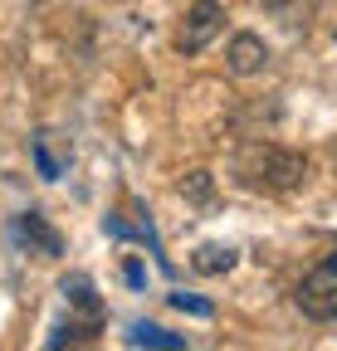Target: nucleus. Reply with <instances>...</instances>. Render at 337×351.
<instances>
[{
  "mask_svg": "<svg viewBox=\"0 0 337 351\" xmlns=\"http://www.w3.org/2000/svg\"><path fill=\"white\" fill-rule=\"evenodd\" d=\"M293 302H299L303 317H313V322H332L337 317V254H327L313 274H303Z\"/></svg>",
  "mask_w": 337,
  "mask_h": 351,
  "instance_id": "nucleus-2",
  "label": "nucleus"
},
{
  "mask_svg": "<svg viewBox=\"0 0 337 351\" xmlns=\"http://www.w3.org/2000/svg\"><path fill=\"white\" fill-rule=\"evenodd\" d=\"M235 263H240V249H230V244H200V249L191 254V269H196V274H205V278L230 274Z\"/></svg>",
  "mask_w": 337,
  "mask_h": 351,
  "instance_id": "nucleus-8",
  "label": "nucleus"
},
{
  "mask_svg": "<svg viewBox=\"0 0 337 351\" xmlns=\"http://www.w3.org/2000/svg\"><path fill=\"white\" fill-rule=\"evenodd\" d=\"M269 64V44L259 39V34H235L230 39V49H225V69L235 73V78H249V73H259Z\"/></svg>",
  "mask_w": 337,
  "mask_h": 351,
  "instance_id": "nucleus-5",
  "label": "nucleus"
},
{
  "mask_svg": "<svg viewBox=\"0 0 337 351\" xmlns=\"http://www.w3.org/2000/svg\"><path fill=\"white\" fill-rule=\"evenodd\" d=\"M172 307L176 313H191V317H216V307L205 298H191V293H172Z\"/></svg>",
  "mask_w": 337,
  "mask_h": 351,
  "instance_id": "nucleus-12",
  "label": "nucleus"
},
{
  "mask_svg": "<svg viewBox=\"0 0 337 351\" xmlns=\"http://www.w3.org/2000/svg\"><path fill=\"white\" fill-rule=\"evenodd\" d=\"M15 239L30 249V254H39V258H59L64 254V239H59V230L49 225L39 210H25L20 215V225H15Z\"/></svg>",
  "mask_w": 337,
  "mask_h": 351,
  "instance_id": "nucleus-4",
  "label": "nucleus"
},
{
  "mask_svg": "<svg viewBox=\"0 0 337 351\" xmlns=\"http://www.w3.org/2000/svg\"><path fill=\"white\" fill-rule=\"evenodd\" d=\"M93 332H98V322H69V327H54L49 332V346H78V341H93Z\"/></svg>",
  "mask_w": 337,
  "mask_h": 351,
  "instance_id": "nucleus-10",
  "label": "nucleus"
},
{
  "mask_svg": "<svg viewBox=\"0 0 337 351\" xmlns=\"http://www.w3.org/2000/svg\"><path fill=\"white\" fill-rule=\"evenodd\" d=\"M210 191H216L210 171H191L186 181H181V195H191V200H210Z\"/></svg>",
  "mask_w": 337,
  "mask_h": 351,
  "instance_id": "nucleus-11",
  "label": "nucleus"
},
{
  "mask_svg": "<svg viewBox=\"0 0 337 351\" xmlns=\"http://www.w3.org/2000/svg\"><path fill=\"white\" fill-rule=\"evenodd\" d=\"M220 25H225V5H220V0H196V5L186 10V20H181L176 49L181 54H200L205 44L220 34Z\"/></svg>",
  "mask_w": 337,
  "mask_h": 351,
  "instance_id": "nucleus-3",
  "label": "nucleus"
},
{
  "mask_svg": "<svg viewBox=\"0 0 337 351\" xmlns=\"http://www.w3.org/2000/svg\"><path fill=\"white\" fill-rule=\"evenodd\" d=\"M128 341H132V346H166V351H181V346H186V337L166 332V327H156V322H137V327L128 332Z\"/></svg>",
  "mask_w": 337,
  "mask_h": 351,
  "instance_id": "nucleus-9",
  "label": "nucleus"
},
{
  "mask_svg": "<svg viewBox=\"0 0 337 351\" xmlns=\"http://www.w3.org/2000/svg\"><path fill=\"white\" fill-rule=\"evenodd\" d=\"M30 156H34V171L45 176V181H59V176L69 171V142L59 137V132H39V137L30 142Z\"/></svg>",
  "mask_w": 337,
  "mask_h": 351,
  "instance_id": "nucleus-6",
  "label": "nucleus"
},
{
  "mask_svg": "<svg viewBox=\"0 0 337 351\" xmlns=\"http://www.w3.org/2000/svg\"><path fill=\"white\" fill-rule=\"evenodd\" d=\"M59 293H64V302L73 307L83 322H103V298L93 293V278L89 274H64L59 278Z\"/></svg>",
  "mask_w": 337,
  "mask_h": 351,
  "instance_id": "nucleus-7",
  "label": "nucleus"
},
{
  "mask_svg": "<svg viewBox=\"0 0 337 351\" xmlns=\"http://www.w3.org/2000/svg\"><path fill=\"white\" fill-rule=\"evenodd\" d=\"M122 278H128L132 288H147V269H142L137 258H128V263H122Z\"/></svg>",
  "mask_w": 337,
  "mask_h": 351,
  "instance_id": "nucleus-13",
  "label": "nucleus"
},
{
  "mask_svg": "<svg viewBox=\"0 0 337 351\" xmlns=\"http://www.w3.org/2000/svg\"><path fill=\"white\" fill-rule=\"evenodd\" d=\"M308 176V156L303 152H288L274 142H249L235 156V181L244 191H264V195H283L293 186H303Z\"/></svg>",
  "mask_w": 337,
  "mask_h": 351,
  "instance_id": "nucleus-1",
  "label": "nucleus"
}]
</instances>
